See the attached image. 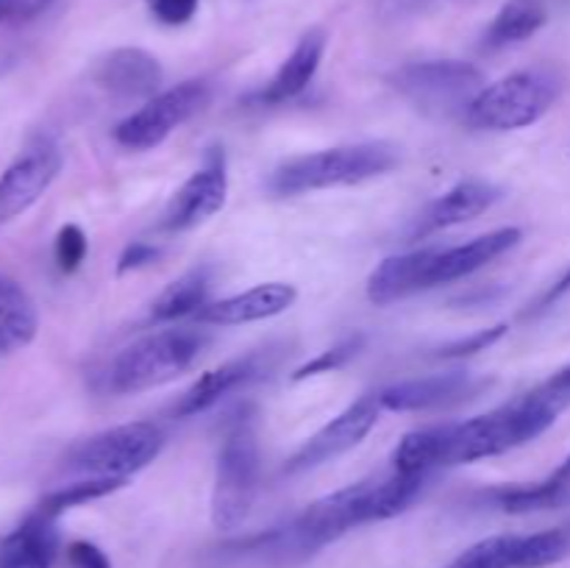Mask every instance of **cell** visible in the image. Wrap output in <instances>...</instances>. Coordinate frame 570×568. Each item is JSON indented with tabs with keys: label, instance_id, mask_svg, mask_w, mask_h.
I'll list each match as a JSON object with an SVG mask.
<instances>
[{
	"label": "cell",
	"instance_id": "1",
	"mask_svg": "<svg viewBox=\"0 0 570 568\" xmlns=\"http://www.w3.org/2000/svg\"><path fill=\"white\" fill-rule=\"evenodd\" d=\"M399 145L387 139L323 148L282 161L271 176V193L278 198H295V195L317 193V189L356 187V184L387 176L399 167Z\"/></svg>",
	"mask_w": 570,
	"mask_h": 568
},
{
	"label": "cell",
	"instance_id": "2",
	"mask_svg": "<svg viewBox=\"0 0 570 568\" xmlns=\"http://www.w3.org/2000/svg\"><path fill=\"white\" fill-rule=\"evenodd\" d=\"M262 482L259 423L254 407H239L223 429L212 484V523L223 532L248 521Z\"/></svg>",
	"mask_w": 570,
	"mask_h": 568
},
{
	"label": "cell",
	"instance_id": "3",
	"mask_svg": "<svg viewBox=\"0 0 570 568\" xmlns=\"http://www.w3.org/2000/svg\"><path fill=\"white\" fill-rule=\"evenodd\" d=\"M560 412L540 399L534 390L518 395L515 401L495 407L484 415L462 423H449V451L445 466H468V462L488 460L507 454L518 445L532 443L534 438L554 427Z\"/></svg>",
	"mask_w": 570,
	"mask_h": 568
},
{
	"label": "cell",
	"instance_id": "4",
	"mask_svg": "<svg viewBox=\"0 0 570 568\" xmlns=\"http://www.w3.org/2000/svg\"><path fill=\"white\" fill-rule=\"evenodd\" d=\"M209 343L212 337L204 329H156L134 340L111 360L106 371V388L115 395H137L161 388L187 373Z\"/></svg>",
	"mask_w": 570,
	"mask_h": 568
},
{
	"label": "cell",
	"instance_id": "5",
	"mask_svg": "<svg viewBox=\"0 0 570 568\" xmlns=\"http://www.w3.org/2000/svg\"><path fill=\"white\" fill-rule=\"evenodd\" d=\"M562 95V78L554 70L532 67L484 84L468 104L462 120L476 131H521L549 115Z\"/></svg>",
	"mask_w": 570,
	"mask_h": 568
},
{
	"label": "cell",
	"instance_id": "6",
	"mask_svg": "<svg viewBox=\"0 0 570 568\" xmlns=\"http://www.w3.org/2000/svg\"><path fill=\"white\" fill-rule=\"evenodd\" d=\"M161 449H165L161 427H156L154 421H131L104 429L72 445L65 454V468L83 477L128 479L131 473L148 468L161 454Z\"/></svg>",
	"mask_w": 570,
	"mask_h": 568
},
{
	"label": "cell",
	"instance_id": "7",
	"mask_svg": "<svg viewBox=\"0 0 570 568\" xmlns=\"http://www.w3.org/2000/svg\"><path fill=\"white\" fill-rule=\"evenodd\" d=\"M393 87L429 115H465L468 104L484 87V72L471 61H412L393 72Z\"/></svg>",
	"mask_w": 570,
	"mask_h": 568
},
{
	"label": "cell",
	"instance_id": "8",
	"mask_svg": "<svg viewBox=\"0 0 570 568\" xmlns=\"http://www.w3.org/2000/svg\"><path fill=\"white\" fill-rule=\"evenodd\" d=\"M212 98L209 84L200 81V78H189V81L176 84L170 89H161L159 95H154L150 100H145V106H139L137 111H131L128 117H122L115 126L111 137L120 148L126 150H154L170 137L176 128H181L184 123L193 120Z\"/></svg>",
	"mask_w": 570,
	"mask_h": 568
},
{
	"label": "cell",
	"instance_id": "9",
	"mask_svg": "<svg viewBox=\"0 0 570 568\" xmlns=\"http://www.w3.org/2000/svg\"><path fill=\"white\" fill-rule=\"evenodd\" d=\"M384 407L379 401V393H367L362 399H356L354 404L345 407L340 415H334L332 421L323 429H317L298 451L287 460L284 473H304L312 468H321L326 462L337 460L345 451L356 449L367 434L373 432V427L382 418Z\"/></svg>",
	"mask_w": 570,
	"mask_h": 568
},
{
	"label": "cell",
	"instance_id": "10",
	"mask_svg": "<svg viewBox=\"0 0 570 568\" xmlns=\"http://www.w3.org/2000/svg\"><path fill=\"white\" fill-rule=\"evenodd\" d=\"M61 148L50 137H37L17 154V159L0 173V226L20 217L48 193L61 173Z\"/></svg>",
	"mask_w": 570,
	"mask_h": 568
},
{
	"label": "cell",
	"instance_id": "11",
	"mask_svg": "<svg viewBox=\"0 0 570 568\" xmlns=\"http://www.w3.org/2000/svg\"><path fill=\"white\" fill-rule=\"evenodd\" d=\"M228 198V161L223 148H209L204 165L173 193L161 212L165 232H189L226 206Z\"/></svg>",
	"mask_w": 570,
	"mask_h": 568
},
{
	"label": "cell",
	"instance_id": "12",
	"mask_svg": "<svg viewBox=\"0 0 570 568\" xmlns=\"http://www.w3.org/2000/svg\"><path fill=\"white\" fill-rule=\"evenodd\" d=\"M488 388L490 379L468 371H449L390 384V388L379 390V401L387 412H434L465 404Z\"/></svg>",
	"mask_w": 570,
	"mask_h": 568
},
{
	"label": "cell",
	"instance_id": "13",
	"mask_svg": "<svg viewBox=\"0 0 570 568\" xmlns=\"http://www.w3.org/2000/svg\"><path fill=\"white\" fill-rule=\"evenodd\" d=\"M273 362H276L273 360V351L259 349V351H248V354L243 356H234V360L212 368V371H206L204 376H198L187 390H184L178 404L173 407V415L193 418L198 415V412L212 410V407L220 404L226 395L237 393V390L248 388V384H254L256 379L265 376V373L273 368Z\"/></svg>",
	"mask_w": 570,
	"mask_h": 568
},
{
	"label": "cell",
	"instance_id": "14",
	"mask_svg": "<svg viewBox=\"0 0 570 568\" xmlns=\"http://www.w3.org/2000/svg\"><path fill=\"white\" fill-rule=\"evenodd\" d=\"M501 200V189L484 178H462L454 187L445 189L440 198H434L426 209L417 215L412 226L410 239H426L445 228L462 226L468 221H476L479 215L493 209Z\"/></svg>",
	"mask_w": 570,
	"mask_h": 568
},
{
	"label": "cell",
	"instance_id": "15",
	"mask_svg": "<svg viewBox=\"0 0 570 568\" xmlns=\"http://www.w3.org/2000/svg\"><path fill=\"white\" fill-rule=\"evenodd\" d=\"M161 81L159 59L142 48H115L95 67V84L120 100H150L161 92Z\"/></svg>",
	"mask_w": 570,
	"mask_h": 568
},
{
	"label": "cell",
	"instance_id": "16",
	"mask_svg": "<svg viewBox=\"0 0 570 568\" xmlns=\"http://www.w3.org/2000/svg\"><path fill=\"white\" fill-rule=\"evenodd\" d=\"M295 301H298L295 284L265 282L250 290H243L237 295H228V298L209 301L195 317H198V323H206V326H243V323H256L282 315Z\"/></svg>",
	"mask_w": 570,
	"mask_h": 568
},
{
	"label": "cell",
	"instance_id": "17",
	"mask_svg": "<svg viewBox=\"0 0 570 568\" xmlns=\"http://www.w3.org/2000/svg\"><path fill=\"white\" fill-rule=\"evenodd\" d=\"M523 239V232L515 226L495 228V232L482 234V237H473L471 243L462 245H449V248H440L438 259H434L432 271H429V290L440 287V284H451L456 278H465L471 273L482 271L490 262H495L499 256H504L507 251L515 248Z\"/></svg>",
	"mask_w": 570,
	"mask_h": 568
},
{
	"label": "cell",
	"instance_id": "18",
	"mask_svg": "<svg viewBox=\"0 0 570 568\" xmlns=\"http://www.w3.org/2000/svg\"><path fill=\"white\" fill-rule=\"evenodd\" d=\"M326 31L323 28H312L304 37L298 39V45L293 48V53L282 61V67L276 70V76L254 95L256 104L262 106H278L295 100L298 95H304L309 89L312 78L317 76V67H321L323 53H326Z\"/></svg>",
	"mask_w": 570,
	"mask_h": 568
},
{
	"label": "cell",
	"instance_id": "19",
	"mask_svg": "<svg viewBox=\"0 0 570 568\" xmlns=\"http://www.w3.org/2000/svg\"><path fill=\"white\" fill-rule=\"evenodd\" d=\"M438 254L440 245H432V248L406 251V254H395L379 262V267L367 278V298L376 306H387L406 295L429 290V271H432Z\"/></svg>",
	"mask_w": 570,
	"mask_h": 568
},
{
	"label": "cell",
	"instance_id": "20",
	"mask_svg": "<svg viewBox=\"0 0 570 568\" xmlns=\"http://www.w3.org/2000/svg\"><path fill=\"white\" fill-rule=\"evenodd\" d=\"M56 521L37 510L0 543V568H53L59 551Z\"/></svg>",
	"mask_w": 570,
	"mask_h": 568
},
{
	"label": "cell",
	"instance_id": "21",
	"mask_svg": "<svg viewBox=\"0 0 570 568\" xmlns=\"http://www.w3.org/2000/svg\"><path fill=\"white\" fill-rule=\"evenodd\" d=\"M39 312L28 290L17 278L0 273V354H14L33 343Z\"/></svg>",
	"mask_w": 570,
	"mask_h": 568
},
{
	"label": "cell",
	"instance_id": "22",
	"mask_svg": "<svg viewBox=\"0 0 570 568\" xmlns=\"http://www.w3.org/2000/svg\"><path fill=\"white\" fill-rule=\"evenodd\" d=\"M209 290H212V267L200 265L193 271L181 273L173 278L159 298L150 304L148 321L150 323H173L181 321L187 315H198L206 304H209Z\"/></svg>",
	"mask_w": 570,
	"mask_h": 568
},
{
	"label": "cell",
	"instance_id": "23",
	"mask_svg": "<svg viewBox=\"0 0 570 568\" xmlns=\"http://www.w3.org/2000/svg\"><path fill=\"white\" fill-rule=\"evenodd\" d=\"M445 451H449V423L443 427L415 429L404 434L393 449L390 466L395 473H410V477H432L434 468L445 466Z\"/></svg>",
	"mask_w": 570,
	"mask_h": 568
},
{
	"label": "cell",
	"instance_id": "24",
	"mask_svg": "<svg viewBox=\"0 0 570 568\" xmlns=\"http://www.w3.org/2000/svg\"><path fill=\"white\" fill-rule=\"evenodd\" d=\"M549 22V6L546 0H507L499 14L488 26L484 48L501 50L510 45L527 42L540 28Z\"/></svg>",
	"mask_w": 570,
	"mask_h": 568
},
{
	"label": "cell",
	"instance_id": "25",
	"mask_svg": "<svg viewBox=\"0 0 570 568\" xmlns=\"http://www.w3.org/2000/svg\"><path fill=\"white\" fill-rule=\"evenodd\" d=\"M488 499L493 501L501 512H510V516H527V512L557 510V507L570 505L568 490H562L560 484L551 482L549 477L529 484H501V488L490 490Z\"/></svg>",
	"mask_w": 570,
	"mask_h": 568
},
{
	"label": "cell",
	"instance_id": "26",
	"mask_svg": "<svg viewBox=\"0 0 570 568\" xmlns=\"http://www.w3.org/2000/svg\"><path fill=\"white\" fill-rule=\"evenodd\" d=\"M126 484L128 479H117V477H83L78 479V482L65 484V488L50 490V493L37 505V512L39 516L50 518V521H56V518L65 516V512L72 510V507H81L87 505V501L104 499V496L115 493V490L126 488Z\"/></svg>",
	"mask_w": 570,
	"mask_h": 568
},
{
	"label": "cell",
	"instance_id": "27",
	"mask_svg": "<svg viewBox=\"0 0 570 568\" xmlns=\"http://www.w3.org/2000/svg\"><path fill=\"white\" fill-rule=\"evenodd\" d=\"M570 555V527L518 535L515 568H549Z\"/></svg>",
	"mask_w": 570,
	"mask_h": 568
},
{
	"label": "cell",
	"instance_id": "28",
	"mask_svg": "<svg viewBox=\"0 0 570 568\" xmlns=\"http://www.w3.org/2000/svg\"><path fill=\"white\" fill-rule=\"evenodd\" d=\"M518 535H493L462 551L449 568H515Z\"/></svg>",
	"mask_w": 570,
	"mask_h": 568
},
{
	"label": "cell",
	"instance_id": "29",
	"mask_svg": "<svg viewBox=\"0 0 570 568\" xmlns=\"http://www.w3.org/2000/svg\"><path fill=\"white\" fill-rule=\"evenodd\" d=\"M365 343H367L365 332L345 334V337L337 340L332 349H326L323 354H317L315 360L304 362V365L293 373V382H304V379H309V376H321V373L340 371V368L348 365V362L354 360L362 349H365Z\"/></svg>",
	"mask_w": 570,
	"mask_h": 568
},
{
	"label": "cell",
	"instance_id": "30",
	"mask_svg": "<svg viewBox=\"0 0 570 568\" xmlns=\"http://www.w3.org/2000/svg\"><path fill=\"white\" fill-rule=\"evenodd\" d=\"M87 234L76 223H65L53 239V262L61 273H76L87 259Z\"/></svg>",
	"mask_w": 570,
	"mask_h": 568
},
{
	"label": "cell",
	"instance_id": "31",
	"mask_svg": "<svg viewBox=\"0 0 570 568\" xmlns=\"http://www.w3.org/2000/svg\"><path fill=\"white\" fill-rule=\"evenodd\" d=\"M504 334H507V323H499V326L482 329V332L471 334V337H462V340H454V343L440 345V349L434 351V356H440V360H462V356H473L479 354V351H488L490 345L499 343Z\"/></svg>",
	"mask_w": 570,
	"mask_h": 568
},
{
	"label": "cell",
	"instance_id": "32",
	"mask_svg": "<svg viewBox=\"0 0 570 568\" xmlns=\"http://www.w3.org/2000/svg\"><path fill=\"white\" fill-rule=\"evenodd\" d=\"M150 9V14L161 22V26H187L189 20L198 11L200 0H145Z\"/></svg>",
	"mask_w": 570,
	"mask_h": 568
},
{
	"label": "cell",
	"instance_id": "33",
	"mask_svg": "<svg viewBox=\"0 0 570 568\" xmlns=\"http://www.w3.org/2000/svg\"><path fill=\"white\" fill-rule=\"evenodd\" d=\"M532 390L540 395V399L549 401L557 412L568 410L570 407V365L560 368L557 373H551L546 382H540L538 388H532Z\"/></svg>",
	"mask_w": 570,
	"mask_h": 568
},
{
	"label": "cell",
	"instance_id": "34",
	"mask_svg": "<svg viewBox=\"0 0 570 568\" xmlns=\"http://www.w3.org/2000/svg\"><path fill=\"white\" fill-rule=\"evenodd\" d=\"M161 256V248L154 243H142V239H137V243L126 245L120 254V259H117V273L120 276H126V273L131 271H139V267H148L150 262H156Z\"/></svg>",
	"mask_w": 570,
	"mask_h": 568
},
{
	"label": "cell",
	"instance_id": "35",
	"mask_svg": "<svg viewBox=\"0 0 570 568\" xmlns=\"http://www.w3.org/2000/svg\"><path fill=\"white\" fill-rule=\"evenodd\" d=\"M67 562H70V568H111L106 551L89 540H72L67 546Z\"/></svg>",
	"mask_w": 570,
	"mask_h": 568
},
{
	"label": "cell",
	"instance_id": "36",
	"mask_svg": "<svg viewBox=\"0 0 570 568\" xmlns=\"http://www.w3.org/2000/svg\"><path fill=\"white\" fill-rule=\"evenodd\" d=\"M568 290H570V265L566 267V273H562V276L560 278H557V282L554 284H551V287H546V293L543 295H540V298L538 301H534V304L532 306H529V310H527V317L529 315H540V312H546V310H551V306H554L557 304V301H560L562 298V295H566L568 293Z\"/></svg>",
	"mask_w": 570,
	"mask_h": 568
},
{
	"label": "cell",
	"instance_id": "37",
	"mask_svg": "<svg viewBox=\"0 0 570 568\" xmlns=\"http://www.w3.org/2000/svg\"><path fill=\"white\" fill-rule=\"evenodd\" d=\"M549 479H551V482H554V484H560L562 490H568V493H570V454L566 457V460H562V466L557 468V471L551 473Z\"/></svg>",
	"mask_w": 570,
	"mask_h": 568
},
{
	"label": "cell",
	"instance_id": "38",
	"mask_svg": "<svg viewBox=\"0 0 570 568\" xmlns=\"http://www.w3.org/2000/svg\"><path fill=\"white\" fill-rule=\"evenodd\" d=\"M22 3L26 0H0V22L11 20V17H20Z\"/></svg>",
	"mask_w": 570,
	"mask_h": 568
},
{
	"label": "cell",
	"instance_id": "39",
	"mask_svg": "<svg viewBox=\"0 0 570 568\" xmlns=\"http://www.w3.org/2000/svg\"><path fill=\"white\" fill-rule=\"evenodd\" d=\"M53 3V0H26V3H22V11H20V17H37L39 11H45L48 9V6Z\"/></svg>",
	"mask_w": 570,
	"mask_h": 568
},
{
	"label": "cell",
	"instance_id": "40",
	"mask_svg": "<svg viewBox=\"0 0 570 568\" xmlns=\"http://www.w3.org/2000/svg\"><path fill=\"white\" fill-rule=\"evenodd\" d=\"M404 3H410V6H417V3H429V0H404Z\"/></svg>",
	"mask_w": 570,
	"mask_h": 568
}]
</instances>
